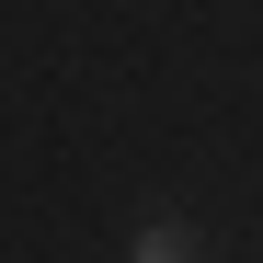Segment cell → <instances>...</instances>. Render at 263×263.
Returning <instances> with one entry per match:
<instances>
[{
    "mask_svg": "<svg viewBox=\"0 0 263 263\" xmlns=\"http://www.w3.org/2000/svg\"><path fill=\"white\" fill-rule=\"evenodd\" d=\"M138 263H195V229H183V217H149V229H138Z\"/></svg>",
    "mask_w": 263,
    "mask_h": 263,
    "instance_id": "1",
    "label": "cell"
}]
</instances>
